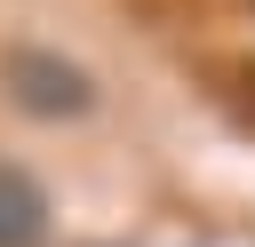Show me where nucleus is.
<instances>
[{
  "mask_svg": "<svg viewBox=\"0 0 255 247\" xmlns=\"http://www.w3.org/2000/svg\"><path fill=\"white\" fill-rule=\"evenodd\" d=\"M0 88H8V104H16V112H32V120H88V112L104 104L96 72H88V64H72L64 48H40V40L0 48Z\"/></svg>",
  "mask_w": 255,
  "mask_h": 247,
  "instance_id": "nucleus-1",
  "label": "nucleus"
},
{
  "mask_svg": "<svg viewBox=\"0 0 255 247\" xmlns=\"http://www.w3.org/2000/svg\"><path fill=\"white\" fill-rule=\"evenodd\" d=\"M48 231H56V207H48L40 175L0 159V247H40Z\"/></svg>",
  "mask_w": 255,
  "mask_h": 247,
  "instance_id": "nucleus-2",
  "label": "nucleus"
}]
</instances>
